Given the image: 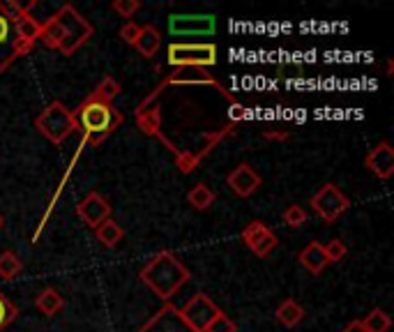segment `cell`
<instances>
[{"mask_svg":"<svg viewBox=\"0 0 394 332\" xmlns=\"http://www.w3.org/2000/svg\"><path fill=\"white\" fill-rule=\"evenodd\" d=\"M141 281L153 290L159 300H171L189 281V270L173 252H159L139 272Z\"/></svg>","mask_w":394,"mask_h":332,"instance_id":"obj_1","label":"cell"},{"mask_svg":"<svg viewBox=\"0 0 394 332\" xmlns=\"http://www.w3.org/2000/svg\"><path fill=\"white\" fill-rule=\"evenodd\" d=\"M74 122H77V129H83V136H86L83 141L86 143L99 146L113 129H118L122 115L111 104L102 102V99H97L90 93L81 102L77 113H74Z\"/></svg>","mask_w":394,"mask_h":332,"instance_id":"obj_2","label":"cell"},{"mask_svg":"<svg viewBox=\"0 0 394 332\" xmlns=\"http://www.w3.org/2000/svg\"><path fill=\"white\" fill-rule=\"evenodd\" d=\"M35 129L44 139L51 141V143L61 146L65 139H70L77 132V122H74V113L67 109L61 99H53L35 118Z\"/></svg>","mask_w":394,"mask_h":332,"instance_id":"obj_3","label":"cell"},{"mask_svg":"<svg viewBox=\"0 0 394 332\" xmlns=\"http://www.w3.org/2000/svg\"><path fill=\"white\" fill-rule=\"evenodd\" d=\"M53 16L61 23V44H58V51L63 56H72L92 37L90 21L86 16H81L72 5H63Z\"/></svg>","mask_w":394,"mask_h":332,"instance_id":"obj_4","label":"cell"},{"mask_svg":"<svg viewBox=\"0 0 394 332\" xmlns=\"http://www.w3.org/2000/svg\"><path fill=\"white\" fill-rule=\"evenodd\" d=\"M169 65L180 70H201L217 65V46L210 42H171L166 49Z\"/></svg>","mask_w":394,"mask_h":332,"instance_id":"obj_5","label":"cell"},{"mask_svg":"<svg viewBox=\"0 0 394 332\" xmlns=\"http://www.w3.org/2000/svg\"><path fill=\"white\" fill-rule=\"evenodd\" d=\"M309 205H312V210L325 224H334L343 212H348L350 201H348V196L343 194L337 185H334V182H325V185L312 196Z\"/></svg>","mask_w":394,"mask_h":332,"instance_id":"obj_6","label":"cell"},{"mask_svg":"<svg viewBox=\"0 0 394 332\" xmlns=\"http://www.w3.org/2000/svg\"><path fill=\"white\" fill-rule=\"evenodd\" d=\"M217 30L212 14H171L169 35L171 37H210Z\"/></svg>","mask_w":394,"mask_h":332,"instance_id":"obj_7","label":"cell"},{"mask_svg":"<svg viewBox=\"0 0 394 332\" xmlns=\"http://www.w3.org/2000/svg\"><path fill=\"white\" fill-rule=\"evenodd\" d=\"M220 312H222L220 307H217L205 293H194L180 309L182 319L187 321L196 332H205V328L217 319V314Z\"/></svg>","mask_w":394,"mask_h":332,"instance_id":"obj_8","label":"cell"},{"mask_svg":"<svg viewBox=\"0 0 394 332\" xmlns=\"http://www.w3.org/2000/svg\"><path fill=\"white\" fill-rule=\"evenodd\" d=\"M139 332H196V330L182 319L178 307L164 305L162 309L155 312L153 319H148L144 326L139 328Z\"/></svg>","mask_w":394,"mask_h":332,"instance_id":"obj_9","label":"cell"},{"mask_svg":"<svg viewBox=\"0 0 394 332\" xmlns=\"http://www.w3.org/2000/svg\"><path fill=\"white\" fill-rule=\"evenodd\" d=\"M77 215L90 229H97L102 222L111 219V203H108L99 192H88L77 203Z\"/></svg>","mask_w":394,"mask_h":332,"instance_id":"obj_10","label":"cell"},{"mask_svg":"<svg viewBox=\"0 0 394 332\" xmlns=\"http://www.w3.org/2000/svg\"><path fill=\"white\" fill-rule=\"evenodd\" d=\"M364 166L374 173L376 178L388 180L394 173V148L390 146V141H381L376 143L371 151L364 157Z\"/></svg>","mask_w":394,"mask_h":332,"instance_id":"obj_11","label":"cell"},{"mask_svg":"<svg viewBox=\"0 0 394 332\" xmlns=\"http://www.w3.org/2000/svg\"><path fill=\"white\" fill-rule=\"evenodd\" d=\"M226 185H229L238 196L247 198L261 187V176L254 171V166L249 164H238L229 176H226Z\"/></svg>","mask_w":394,"mask_h":332,"instance_id":"obj_12","label":"cell"},{"mask_svg":"<svg viewBox=\"0 0 394 332\" xmlns=\"http://www.w3.org/2000/svg\"><path fill=\"white\" fill-rule=\"evenodd\" d=\"M35 5V3H30L26 5V10H23L16 19L12 21V32L16 35V39H26V42H37L39 37V28H42V23L32 16L28 10L30 7Z\"/></svg>","mask_w":394,"mask_h":332,"instance_id":"obj_13","label":"cell"},{"mask_svg":"<svg viewBox=\"0 0 394 332\" xmlns=\"http://www.w3.org/2000/svg\"><path fill=\"white\" fill-rule=\"evenodd\" d=\"M159 46H162V35H159V30L153 26V23L141 26L139 37H136V42H134V49H136L144 58H155Z\"/></svg>","mask_w":394,"mask_h":332,"instance_id":"obj_14","label":"cell"},{"mask_svg":"<svg viewBox=\"0 0 394 332\" xmlns=\"http://www.w3.org/2000/svg\"><path fill=\"white\" fill-rule=\"evenodd\" d=\"M300 263L305 265V268L312 272V275H321V272L328 268V259H325V252H323V245L321 243H309L303 252H300Z\"/></svg>","mask_w":394,"mask_h":332,"instance_id":"obj_15","label":"cell"},{"mask_svg":"<svg viewBox=\"0 0 394 332\" xmlns=\"http://www.w3.org/2000/svg\"><path fill=\"white\" fill-rule=\"evenodd\" d=\"M35 307L44 314V317H56V314L65 307V298L61 295V290L58 288L46 286L44 290H39V295L35 298Z\"/></svg>","mask_w":394,"mask_h":332,"instance_id":"obj_16","label":"cell"},{"mask_svg":"<svg viewBox=\"0 0 394 332\" xmlns=\"http://www.w3.org/2000/svg\"><path fill=\"white\" fill-rule=\"evenodd\" d=\"M274 317H277V321H279L284 328H296L298 323L305 319V309L296 300H293V298H286V300L277 307Z\"/></svg>","mask_w":394,"mask_h":332,"instance_id":"obj_17","label":"cell"},{"mask_svg":"<svg viewBox=\"0 0 394 332\" xmlns=\"http://www.w3.org/2000/svg\"><path fill=\"white\" fill-rule=\"evenodd\" d=\"M95 238L102 243L104 247L108 249H113V247H118L122 243V238H125V231L122 226L115 219H106L102 222L99 226L95 229Z\"/></svg>","mask_w":394,"mask_h":332,"instance_id":"obj_18","label":"cell"},{"mask_svg":"<svg viewBox=\"0 0 394 332\" xmlns=\"http://www.w3.org/2000/svg\"><path fill=\"white\" fill-rule=\"evenodd\" d=\"M136 124L139 129L148 136H159L162 134V113H159V106L155 109H146V111H136Z\"/></svg>","mask_w":394,"mask_h":332,"instance_id":"obj_19","label":"cell"},{"mask_svg":"<svg viewBox=\"0 0 394 332\" xmlns=\"http://www.w3.org/2000/svg\"><path fill=\"white\" fill-rule=\"evenodd\" d=\"M187 201L191 208H196V210H208V208L215 203V192L205 185V182H198V185L189 189Z\"/></svg>","mask_w":394,"mask_h":332,"instance_id":"obj_20","label":"cell"},{"mask_svg":"<svg viewBox=\"0 0 394 332\" xmlns=\"http://www.w3.org/2000/svg\"><path fill=\"white\" fill-rule=\"evenodd\" d=\"M362 326L367 332H388L392 328V319L388 317L385 309H371L362 319Z\"/></svg>","mask_w":394,"mask_h":332,"instance_id":"obj_21","label":"cell"},{"mask_svg":"<svg viewBox=\"0 0 394 332\" xmlns=\"http://www.w3.org/2000/svg\"><path fill=\"white\" fill-rule=\"evenodd\" d=\"M21 270H23V263L14 252L7 249V252L0 254V279L10 281V279H14L16 275H19Z\"/></svg>","mask_w":394,"mask_h":332,"instance_id":"obj_22","label":"cell"},{"mask_svg":"<svg viewBox=\"0 0 394 332\" xmlns=\"http://www.w3.org/2000/svg\"><path fill=\"white\" fill-rule=\"evenodd\" d=\"M120 83L115 81L113 77H104L102 81L97 83V88L92 90V95H95L97 99H102V102H106V104H111L115 97L120 95Z\"/></svg>","mask_w":394,"mask_h":332,"instance_id":"obj_23","label":"cell"},{"mask_svg":"<svg viewBox=\"0 0 394 332\" xmlns=\"http://www.w3.org/2000/svg\"><path fill=\"white\" fill-rule=\"evenodd\" d=\"M277 245H279V238H277V236L272 234V231L267 229L265 234H263L261 238H258L256 243L251 245L249 249H251V252H254V254L258 256V259H267V256L272 254V249H274Z\"/></svg>","mask_w":394,"mask_h":332,"instance_id":"obj_24","label":"cell"},{"mask_svg":"<svg viewBox=\"0 0 394 332\" xmlns=\"http://www.w3.org/2000/svg\"><path fill=\"white\" fill-rule=\"evenodd\" d=\"M323 252H325V259H328V263H339V261L346 259L348 247H346V243H343V240L332 238L330 243L323 245Z\"/></svg>","mask_w":394,"mask_h":332,"instance_id":"obj_25","label":"cell"},{"mask_svg":"<svg viewBox=\"0 0 394 332\" xmlns=\"http://www.w3.org/2000/svg\"><path fill=\"white\" fill-rule=\"evenodd\" d=\"M281 219L288 224L291 229H300L303 224L307 222V212H305V208L303 205H296V203H291L286 210L281 212Z\"/></svg>","mask_w":394,"mask_h":332,"instance_id":"obj_26","label":"cell"},{"mask_svg":"<svg viewBox=\"0 0 394 332\" xmlns=\"http://www.w3.org/2000/svg\"><path fill=\"white\" fill-rule=\"evenodd\" d=\"M265 231H267L265 224H263L261 219H254V222H249L245 229H242V240H245L247 247H251L258 238H261V236L265 234Z\"/></svg>","mask_w":394,"mask_h":332,"instance_id":"obj_27","label":"cell"},{"mask_svg":"<svg viewBox=\"0 0 394 332\" xmlns=\"http://www.w3.org/2000/svg\"><path fill=\"white\" fill-rule=\"evenodd\" d=\"M16 314H19V309L14 307V302L10 300V298H5L3 293H0V330L10 326V323L16 319Z\"/></svg>","mask_w":394,"mask_h":332,"instance_id":"obj_28","label":"cell"},{"mask_svg":"<svg viewBox=\"0 0 394 332\" xmlns=\"http://www.w3.org/2000/svg\"><path fill=\"white\" fill-rule=\"evenodd\" d=\"M111 10L118 16H122V19H132V16L141 10V3L139 0H113Z\"/></svg>","mask_w":394,"mask_h":332,"instance_id":"obj_29","label":"cell"},{"mask_svg":"<svg viewBox=\"0 0 394 332\" xmlns=\"http://www.w3.org/2000/svg\"><path fill=\"white\" fill-rule=\"evenodd\" d=\"M205 332H238V326H236V321L226 317L224 312H220L217 319L205 328Z\"/></svg>","mask_w":394,"mask_h":332,"instance_id":"obj_30","label":"cell"},{"mask_svg":"<svg viewBox=\"0 0 394 332\" xmlns=\"http://www.w3.org/2000/svg\"><path fill=\"white\" fill-rule=\"evenodd\" d=\"M201 162L196 160V155L194 153H182V151H178L175 153V166H178V169L182 171V173H191V171H196V166H198Z\"/></svg>","mask_w":394,"mask_h":332,"instance_id":"obj_31","label":"cell"},{"mask_svg":"<svg viewBox=\"0 0 394 332\" xmlns=\"http://www.w3.org/2000/svg\"><path fill=\"white\" fill-rule=\"evenodd\" d=\"M23 10H26V7H23L21 3H16V0H0V16H3V19H7L10 23H12Z\"/></svg>","mask_w":394,"mask_h":332,"instance_id":"obj_32","label":"cell"},{"mask_svg":"<svg viewBox=\"0 0 394 332\" xmlns=\"http://www.w3.org/2000/svg\"><path fill=\"white\" fill-rule=\"evenodd\" d=\"M139 32H141L139 23H136V21H127V23H125V26L120 28V37H122V42H127L129 46H134V42H136Z\"/></svg>","mask_w":394,"mask_h":332,"instance_id":"obj_33","label":"cell"},{"mask_svg":"<svg viewBox=\"0 0 394 332\" xmlns=\"http://www.w3.org/2000/svg\"><path fill=\"white\" fill-rule=\"evenodd\" d=\"M247 115V109L245 106H242L240 102H236V104H231V118H233V122L236 120H242Z\"/></svg>","mask_w":394,"mask_h":332,"instance_id":"obj_34","label":"cell"},{"mask_svg":"<svg viewBox=\"0 0 394 332\" xmlns=\"http://www.w3.org/2000/svg\"><path fill=\"white\" fill-rule=\"evenodd\" d=\"M341 332H367L364 326H362V319H353L346 323V328H343Z\"/></svg>","mask_w":394,"mask_h":332,"instance_id":"obj_35","label":"cell"},{"mask_svg":"<svg viewBox=\"0 0 394 332\" xmlns=\"http://www.w3.org/2000/svg\"><path fill=\"white\" fill-rule=\"evenodd\" d=\"M288 136V132H263V139L267 141H286Z\"/></svg>","mask_w":394,"mask_h":332,"instance_id":"obj_36","label":"cell"},{"mask_svg":"<svg viewBox=\"0 0 394 332\" xmlns=\"http://www.w3.org/2000/svg\"><path fill=\"white\" fill-rule=\"evenodd\" d=\"M3 224H5V219H3V215H0V229H3Z\"/></svg>","mask_w":394,"mask_h":332,"instance_id":"obj_37","label":"cell"}]
</instances>
